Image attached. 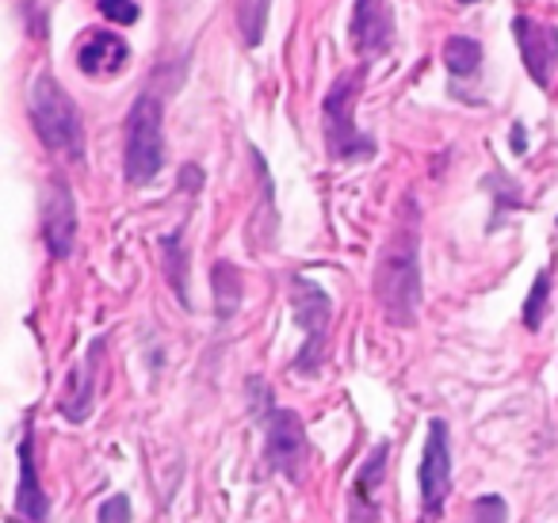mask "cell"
<instances>
[{"label": "cell", "mask_w": 558, "mask_h": 523, "mask_svg": "<svg viewBox=\"0 0 558 523\" xmlns=\"http://www.w3.org/2000/svg\"><path fill=\"white\" fill-rule=\"evenodd\" d=\"M375 302L395 329H413L421 314V210L413 195L402 203L395 233L375 264Z\"/></svg>", "instance_id": "obj_1"}, {"label": "cell", "mask_w": 558, "mask_h": 523, "mask_svg": "<svg viewBox=\"0 0 558 523\" xmlns=\"http://www.w3.org/2000/svg\"><path fill=\"white\" fill-rule=\"evenodd\" d=\"M27 111H32V126L39 134V142L58 157H70V161H81L85 157V126H81V111L73 104V96L58 85L50 73H39L32 85V100H27Z\"/></svg>", "instance_id": "obj_2"}, {"label": "cell", "mask_w": 558, "mask_h": 523, "mask_svg": "<svg viewBox=\"0 0 558 523\" xmlns=\"http://www.w3.org/2000/svg\"><path fill=\"white\" fill-rule=\"evenodd\" d=\"M364 70H352L344 77H337V85L326 93L322 104V134H326V154L329 161H372L375 157V138L356 126V96Z\"/></svg>", "instance_id": "obj_3"}, {"label": "cell", "mask_w": 558, "mask_h": 523, "mask_svg": "<svg viewBox=\"0 0 558 523\" xmlns=\"http://www.w3.org/2000/svg\"><path fill=\"white\" fill-rule=\"evenodd\" d=\"M165 165V111L161 96L142 93L126 111L123 126V172L134 187L149 184Z\"/></svg>", "instance_id": "obj_4"}, {"label": "cell", "mask_w": 558, "mask_h": 523, "mask_svg": "<svg viewBox=\"0 0 558 523\" xmlns=\"http://www.w3.org/2000/svg\"><path fill=\"white\" fill-rule=\"evenodd\" d=\"M291 309H295V321L303 325V332H306V344H303V352L295 355L291 370H295V375H318L322 360H326L329 325H333V299H329L314 279L291 276Z\"/></svg>", "instance_id": "obj_5"}, {"label": "cell", "mask_w": 558, "mask_h": 523, "mask_svg": "<svg viewBox=\"0 0 558 523\" xmlns=\"http://www.w3.org/2000/svg\"><path fill=\"white\" fill-rule=\"evenodd\" d=\"M306 459H311V447H306V424L295 409L268 405L264 413V466L271 474H283L288 482H303Z\"/></svg>", "instance_id": "obj_6"}, {"label": "cell", "mask_w": 558, "mask_h": 523, "mask_svg": "<svg viewBox=\"0 0 558 523\" xmlns=\"http://www.w3.org/2000/svg\"><path fill=\"white\" fill-rule=\"evenodd\" d=\"M451 497V436L448 424L436 416L425 431V454H421V523H436Z\"/></svg>", "instance_id": "obj_7"}, {"label": "cell", "mask_w": 558, "mask_h": 523, "mask_svg": "<svg viewBox=\"0 0 558 523\" xmlns=\"http://www.w3.org/2000/svg\"><path fill=\"white\" fill-rule=\"evenodd\" d=\"M43 241H47L50 256L65 260L77 241V207H73V192L65 180H50L47 195H43Z\"/></svg>", "instance_id": "obj_8"}, {"label": "cell", "mask_w": 558, "mask_h": 523, "mask_svg": "<svg viewBox=\"0 0 558 523\" xmlns=\"http://www.w3.org/2000/svg\"><path fill=\"white\" fill-rule=\"evenodd\" d=\"M512 35L520 42V58H524L527 73L539 88L550 85V73L558 65V32L532 16H517L512 20Z\"/></svg>", "instance_id": "obj_9"}, {"label": "cell", "mask_w": 558, "mask_h": 523, "mask_svg": "<svg viewBox=\"0 0 558 523\" xmlns=\"http://www.w3.org/2000/svg\"><path fill=\"white\" fill-rule=\"evenodd\" d=\"M390 443H379L356 470V482L349 492V523H375L379 520V485L387 477Z\"/></svg>", "instance_id": "obj_10"}, {"label": "cell", "mask_w": 558, "mask_h": 523, "mask_svg": "<svg viewBox=\"0 0 558 523\" xmlns=\"http://www.w3.org/2000/svg\"><path fill=\"white\" fill-rule=\"evenodd\" d=\"M50 500L43 492L39 466H35V436L24 431L20 439V485H16V520L20 523H47Z\"/></svg>", "instance_id": "obj_11"}, {"label": "cell", "mask_w": 558, "mask_h": 523, "mask_svg": "<svg viewBox=\"0 0 558 523\" xmlns=\"http://www.w3.org/2000/svg\"><path fill=\"white\" fill-rule=\"evenodd\" d=\"M100 360H104V340H93L88 355L70 370L65 378V393H62V416L73 424H81L88 413H93V398H96V370H100Z\"/></svg>", "instance_id": "obj_12"}, {"label": "cell", "mask_w": 558, "mask_h": 523, "mask_svg": "<svg viewBox=\"0 0 558 523\" xmlns=\"http://www.w3.org/2000/svg\"><path fill=\"white\" fill-rule=\"evenodd\" d=\"M126 62H131V47L111 32L85 35L77 50V70L85 77H116V73L126 70Z\"/></svg>", "instance_id": "obj_13"}, {"label": "cell", "mask_w": 558, "mask_h": 523, "mask_svg": "<svg viewBox=\"0 0 558 523\" xmlns=\"http://www.w3.org/2000/svg\"><path fill=\"white\" fill-rule=\"evenodd\" d=\"M390 35H395V24H390V12L383 0H356V12H352V47L360 54H379V50L390 47Z\"/></svg>", "instance_id": "obj_14"}, {"label": "cell", "mask_w": 558, "mask_h": 523, "mask_svg": "<svg viewBox=\"0 0 558 523\" xmlns=\"http://www.w3.org/2000/svg\"><path fill=\"white\" fill-rule=\"evenodd\" d=\"M444 65H448L451 77H471L482 65V47L474 39H466V35H451L444 42Z\"/></svg>", "instance_id": "obj_15"}, {"label": "cell", "mask_w": 558, "mask_h": 523, "mask_svg": "<svg viewBox=\"0 0 558 523\" xmlns=\"http://www.w3.org/2000/svg\"><path fill=\"white\" fill-rule=\"evenodd\" d=\"M210 279H215V309H218V317H233V314H238V302H241L238 268H233L230 260H218L215 271H210Z\"/></svg>", "instance_id": "obj_16"}, {"label": "cell", "mask_w": 558, "mask_h": 523, "mask_svg": "<svg viewBox=\"0 0 558 523\" xmlns=\"http://www.w3.org/2000/svg\"><path fill=\"white\" fill-rule=\"evenodd\" d=\"M268 12L271 0H238V27L245 47H260L264 32H268Z\"/></svg>", "instance_id": "obj_17"}, {"label": "cell", "mask_w": 558, "mask_h": 523, "mask_svg": "<svg viewBox=\"0 0 558 523\" xmlns=\"http://www.w3.org/2000/svg\"><path fill=\"white\" fill-rule=\"evenodd\" d=\"M161 256H165V276H169L172 291H177V299L187 306V256H184V248H180V233L161 238Z\"/></svg>", "instance_id": "obj_18"}, {"label": "cell", "mask_w": 558, "mask_h": 523, "mask_svg": "<svg viewBox=\"0 0 558 523\" xmlns=\"http://www.w3.org/2000/svg\"><path fill=\"white\" fill-rule=\"evenodd\" d=\"M547 302H550V268H543L532 283V294H527V302H524V325L532 332L539 329L543 317H547Z\"/></svg>", "instance_id": "obj_19"}, {"label": "cell", "mask_w": 558, "mask_h": 523, "mask_svg": "<svg viewBox=\"0 0 558 523\" xmlns=\"http://www.w3.org/2000/svg\"><path fill=\"white\" fill-rule=\"evenodd\" d=\"M505 515H509L505 500L497 497V492H482V497H474L471 512H466V523H505Z\"/></svg>", "instance_id": "obj_20"}, {"label": "cell", "mask_w": 558, "mask_h": 523, "mask_svg": "<svg viewBox=\"0 0 558 523\" xmlns=\"http://www.w3.org/2000/svg\"><path fill=\"white\" fill-rule=\"evenodd\" d=\"M131 515H134V508L126 492H111V497L96 508V523H131Z\"/></svg>", "instance_id": "obj_21"}, {"label": "cell", "mask_w": 558, "mask_h": 523, "mask_svg": "<svg viewBox=\"0 0 558 523\" xmlns=\"http://www.w3.org/2000/svg\"><path fill=\"white\" fill-rule=\"evenodd\" d=\"M100 12H104V20H111V24H123V27L138 24V16H142L134 0H100Z\"/></svg>", "instance_id": "obj_22"}, {"label": "cell", "mask_w": 558, "mask_h": 523, "mask_svg": "<svg viewBox=\"0 0 558 523\" xmlns=\"http://www.w3.org/2000/svg\"><path fill=\"white\" fill-rule=\"evenodd\" d=\"M512 149H517V154H520V149H524V131H520V126H517V131H512Z\"/></svg>", "instance_id": "obj_23"}, {"label": "cell", "mask_w": 558, "mask_h": 523, "mask_svg": "<svg viewBox=\"0 0 558 523\" xmlns=\"http://www.w3.org/2000/svg\"><path fill=\"white\" fill-rule=\"evenodd\" d=\"M459 4H474V0H459Z\"/></svg>", "instance_id": "obj_24"}]
</instances>
